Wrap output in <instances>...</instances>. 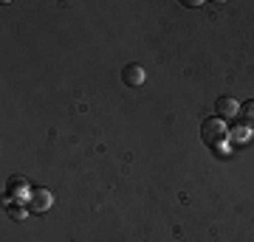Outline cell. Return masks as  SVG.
Segmentation results:
<instances>
[{"instance_id": "1", "label": "cell", "mask_w": 254, "mask_h": 242, "mask_svg": "<svg viewBox=\"0 0 254 242\" xmlns=\"http://www.w3.org/2000/svg\"><path fill=\"white\" fill-rule=\"evenodd\" d=\"M200 135H203V144H209V146H223L229 141V130L220 118H206L200 127Z\"/></svg>"}, {"instance_id": "2", "label": "cell", "mask_w": 254, "mask_h": 242, "mask_svg": "<svg viewBox=\"0 0 254 242\" xmlns=\"http://www.w3.org/2000/svg\"><path fill=\"white\" fill-rule=\"evenodd\" d=\"M31 192H34V189L28 186V180L20 178V175H14V178L6 183V197H9V203H28Z\"/></svg>"}, {"instance_id": "3", "label": "cell", "mask_w": 254, "mask_h": 242, "mask_svg": "<svg viewBox=\"0 0 254 242\" xmlns=\"http://www.w3.org/2000/svg\"><path fill=\"white\" fill-rule=\"evenodd\" d=\"M51 206H54V194H51L48 189H34L31 197H28V203H26V208L31 214H46Z\"/></svg>"}, {"instance_id": "4", "label": "cell", "mask_w": 254, "mask_h": 242, "mask_svg": "<svg viewBox=\"0 0 254 242\" xmlns=\"http://www.w3.org/2000/svg\"><path fill=\"white\" fill-rule=\"evenodd\" d=\"M122 82H125L127 88H138V85H144V68L136 62H130L122 68Z\"/></svg>"}, {"instance_id": "5", "label": "cell", "mask_w": 254, "mask_h": 242, "mask_svg": "<svg viewBox=\"0 0 254 242\" xmlns=\"http://www.w3.org/2000/svg\"><path fill=\"white\" fill-rule=\"evenodd\" d=\"M215 107H218V116L220 118H237V116H240V104H237L232 96H220V99L215 101Z\"/></svg>"}, {"instance_id": "6", "label": "cell", "mask_w": 254, "mask_h": 242, "mask_svg": "<svg viewBox=\"0 0 254 242\" xmlns=\"http://www.w3.org/2000/svg\"><path fill=\"white\" fill-rule=\"evenodd\" d=\"M240 118L246 121V127H254V99L246 101L243 107H240Z\"/></svg>"}, {"instance_id": "7", "label": "cell", "mask_w": 254, "mask_h": 242, "mask_svg": "<svg viewBox=\"0 0 254 242\" xmlns=\"http://www.w3.org/2000/svg\"><path fill=\"white\" fill-rule=\"evenodd\" d=\"M6 211H9L11 220H17V223H20V220H26V211H28V208H20L17 203H9V206H6Z\"/></svg>"}]
</instances>
